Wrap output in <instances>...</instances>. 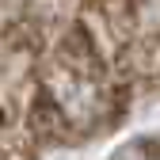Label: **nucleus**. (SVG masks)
I'll return each mask as SVG.
<instances>
[{
  "label": "nucleus",
  "instance_id": "1",
  "mask_svg": "<svg viewBox=\"0 0 160 160\" xmlns=\"http://www.w3.org/2000/svg\"><path fill=\"white\" fill-rule=\"evenodd\" d=\"M122 160H160V152H156V149H149V145H137V149H130Z\"/></svg>",
  "mask_w": 160,
  "mask_h": 160
}]
</instances>
